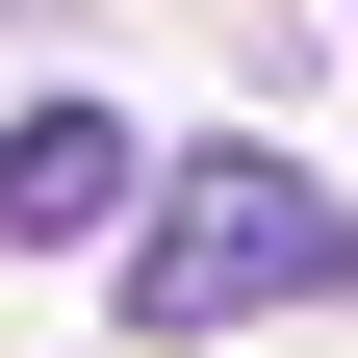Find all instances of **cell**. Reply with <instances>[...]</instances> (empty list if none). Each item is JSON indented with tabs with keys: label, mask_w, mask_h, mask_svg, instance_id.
<instances>
[{
	"label": "cell",
	"mask_w": 358,
	"mask_h": 358,
	"mask_svg": "<svg viewBox=\"0 0 358 358\" xmlns=\"http://www.w3.org/2000/svg\"><path fill=\"white\" fill-rule=\"evenodd\" d=\"M282 307H358V205L307 154H179L128 231V333H282Z\"/></svg>",
	"instance_id": "6da1fadb"
},
{
	"label": "cell",
	"mask_w": 358,
	"mask_h": 358,
	"mask_svg": "<svg viewBox=\"0 0 358 358\" xmlns=\"http://www.w3.org/2000/svg\"><path fill=\"white\" fill-rule=\"evenodd\" d=\"M77 231H154L128 103H26V128H0V256H77Z\"/></svg>",
	"instance_id": "7a4b0ae2"
}]
</instances>
